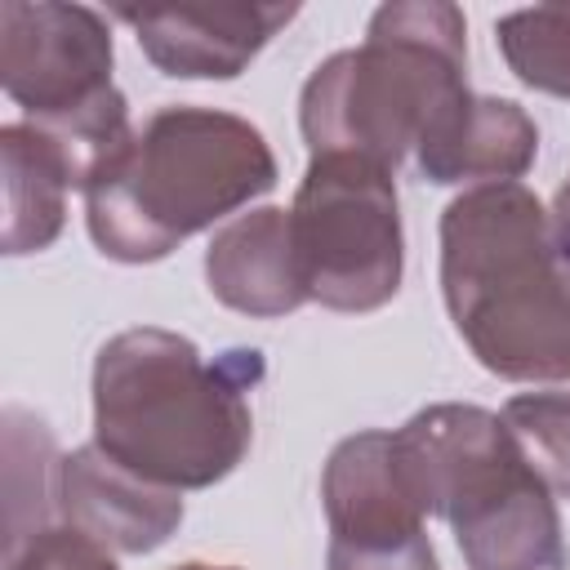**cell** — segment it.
Wrapping results in <instances>:
<instances>
[{
    "label": "cell",
    "instance_id": "6da1fadb",
    "mask_svg": "<svg viewBox=\"0 0 570 570\" xmlns=\"http://www.w3.org/2000/svg\"><path fill=\"white\" fill-rule=\"evenodd\" d=\"M258 347L205 352L160 325L111 334L94 356V445L169 490H209L254 441Z\"/></svg>",
    "mask_w": 570,
    "mask_h": 570
},
{
    "label": "cell",
    "instance_id": "7a4b0ae2",
    "mask_svg": "<svg viewBox=\"0 0 570 570\" xmlns=\"http://www.w3.org/2000/svg\"><path fill=\"white\" fill-rule=\"evenodd\" d=\"M441 298L468 352L508 383H570V276L525 183L459 191L441 214Z\"/></svg>",
    "mask_w": 570,
    "mask_h": 570
},
{
    "label": "cell",
    "instance_id": "3957f363",
    "mask_svg": "<svg viewBox=\"0 0 570 570\" xmlns=\"http://www.w3.org/2000/svg\"><path fill=\"white\" fill-rule=\"evenodd\" d=\"M276 178L258 125L236 111L174 102L151 111L129 151L85 191V223L102 258L160 263L187 236L232 223Z\"/></svg>",
    "mask_w": 570,
    "mask_h": 570
},
{
    "label": "cell",
    "instance_id": "277c9868",
    "mask_svg": "<svg viewBox=\"0 0 570 570\" xmlns=\"http://www.w3.org/2000/svg\"><path fill=\"white\" fill-rule=\"evenodd\" d=\"M468 94V22L450 0H392L370 13L365 40L303 80L298 129L312 156H356L387 174L428 125Z\"/></svg>",
    "mask_w": 570,
    "mask_h": 570
},
{
    "label": "cell",
    "instance_id": "5b68a950",
    "mask_svg": "<svg viewBox=\"0 0 570 570\" xmlns=\"http://www.w3.org/2000/svg\"><path fill=\"white\" fill-rule=\"evenodd\" d=\"M307 303L365 316L396 298L405 232L396 178L356 156H312L289 205Z\"/></svg>",
    "mask_w": 570,
    "mask_h": 570
},
{
    "label": "cell",
    "instance_id": "8992f818",
    "mask_svg": "<svg viewBox=\"0 0 570 570\" xmlns=\"http://www.w3.org/2000/svg\"><path fill=\"white\" fill-rule=\"evenodd\" d=\"M111 22L89 4L4 0L0 85L27 120H49L102 98L111 85Z\"/></svg>",
    "mask_w": 570,
    "mask_h": 570
},
{
    "label": "cell",
    "instance_id": "52a82bcc",
    "mask_svg": "<svg viewBox=\"0 0 570 570\" xmlns=\"http://www.w3.org/2000/svg\"><path fill=\"white\" fill-rule=\"evenodd\" d=\"M468 570H561L566 539L557 494L521 459L517 441L481 468L445 508Z\"/></svg>",
    "mask_w": 570,
    "mask_h": 570
},
{
    "label": "cell",
    "instance_id": "ba28073f",
    "mask_svg": "<svg viewBox=\"0 0 570 570\" xmlns=\"http://www.w3.org/2000/svg\"><path fill=\"white\" fill-rule=\"evenodd\" d=\"M298 4H116L138 49L174 80H236Z\"/></svg>",
    "mask_w": 570,
    "mask_h": 570
},
{
    "label": "cell",
    "instance_id": "9c48e42d",
    "mask_svg": "<svg viewBox=\"0 0 570 570\" xmlns=\"http://www.w3.org/2000/svg\"><path fill=\"white\" fill-rule=\"evenodd\" d=\"M53 499L67 525L125 557L156 552L183 525V490L129 472L94 441L58 459Z\"/></svg>",
    "mask_w": 570,
    "mask_h": 570
},
{
    "label": "cell",
    "instance_id": "30bf717a",
    "mask_svg": "<svg viewBox=\"0 0 570 570\" xmlns=\"http://www.w3.org/2000/svg\"><path fill=\"white\" fill-rule=\"evenodd\" d=\"M539 156V125L512 98L463 94L450 102L414 147L419 174L436 187L454 183H521Z\"/></svg>",
    "mask_w": 570,
    "mask_h": 570
},
{
    "label": "cell",
    "instance_id": "8fae6325",
    "mask_svg": "<svg viewBox=\"0 0 570 570\" xmlns=\"http://www.w3.org/2000/svg\"><path fill=\"white\" fill-rule=\"evenodd\" d=\"M321 508L330 521V543H401L428 534V517L414 503L392 432L365 428L343 436L321 472Z\"/></svg>",
    "mask_w": 570,
    "mask_h": 570
},
{
    "label": "cell",
    "instance_id": "7c38bea8",
    "mask_svg": "<svg viewBox=\"0 0 570 570\" xmlns=\"http://www.w3.org/2000/svg\"><path fill=\"white\" fill-rule=\"evenodd\" d=\"M205 285L223 307L254 321L298 312L307 289L289 236V209L258 205L223 223L205 249Z\"/></svg>",
    "mask_w": 570,
    "mask_h": 570
},
{
    "label": "cell",
    "instance_id": "4fadbf2b",
    "mask_svg": "<svg viewBox=\"0 0 570 570\" xmlns=\"http://www.w3.org/2000/svg\"><path fill=\"white\" fill-rule=\"evenodd\" d=\"M392 450L423 517H445L450 499L481 468H490L499 454L512 450V436L494 410L441 401V405L410 414L392 432Z\"/></svg>",
    "mask_w": 570,
    "mask_h": 570
},
{
    "label": "cell",
    "instance_id": "5bb4252c",
    "mask_svg": "<svg viewBox=\"0 0 570 570\" xmlns=\"http://www.w3.org/2000/svg\"><path fill=\"white\" fill-rule=\"evenodd\" d=\"M0 174H4V232H0L4 254L22 258L49 249L62 236L71 187L27 120L0 129Z\"/></svg>",
    "mask_w": 570,
    "mask_h": 570
},
{
    "label": "cell",
    "instance_id": "9a60e30c",
    "mask_svg": "<svg viewBox=\"0 0 570 570\" xmlns=\"http://www.w3.org/2000/svg\"><path fill=\"white\" fill-rule=\"evenodd\" d=\"M58 450L49 428L9 405L4 410V552L22 548L36 530L49 525V512H58L53 481H58Z\"/></svg>",
    "mask_w": 570,
    "mask_h": 570
},
{
    "label": "cell",
    "instance_id": "2e32d148",
    "mask_svg": "<svg viewBox=\"0 0 570 570\" xmlns=\"http://www.w3.org/2000/svg\"><path fill=\"white\" fill-rule=\"evenodd\" d=\"M494 40L525 89L570 102V4L512 9L494 22Z\"/></svg>",
    "mask_w": 570,
    "mask_h": 570
},
{
    "label": "cell",
    "instance_id": "e0dca14e",
    "mask_svg": "<svg viewBox=\"0 0 570 570\" xmlns=\"http://www.w3.org/2000/svg\"><path fill=\"white\" fill-rule=\"evenodd\" d=\"M499 419L543 485L557 499H570V392H521L499 410Z\"/></svg>",
    "mask_w": 570,
    "mask_h": 570
},
{
    "label": "cell",
    "instance_id": "ac0fdd59",
    "mask_svg": "<svg viewBox=\"0 0 570 570\" xmlns=\"http://www.w3.org/2000/svg\"><path fill=\"white\" fill-rule=\"evenodd\" d=\"M4 570H120V566L102 543L58 521V525L36 530L22 548L4 552Z\"/></svg>",
    "mask_w": 570,
    "mask_h": 570
},
{
    "label": "cell",
    "instance_id": "d6986e66",
    "mask_svg": "<svg viewBox=\"0 0 570 570\" xmlns=\"http://www.w3.org/2000/svg\"><path fill=\"white\" fill-rule=\"evenodd\" d=\"M325 570H441L432 539L414 534L401 543H330Z\"/></svg>",
    "mask_w": 570,
    "mask_h": 570
},
{
    "label": "cell",
    "instance_id": "ffe728a7",
    "mask_svg": "<svg viewBox=\"0 0 570 570\" xmlns=\"http://www.w3.org/2000/svg\"><path fill=\"white\" fill-rule=\"evenodd\" d=\"M548 223H552V245H557V258L570 276V178L557 187L552 196V209H548Z\"/></svg>",
    "mask_w": 570,
    "mask_h": 570
},
{
    "label": "cell",
    "instance_id": "44dd1931",
    "mask_svg": "<svg viewBox=\"0 0 570 570\" xmlns=\"http://www.w3.org/2000/svg\"><path fill=\"white\" fill-rule=\"evenodd\" d=\"M169 570H236V566H214V561H183V566H169Z\"/></svg>",
    "mask_w": 570,
    "mask_h": 570
}]
</instances>
